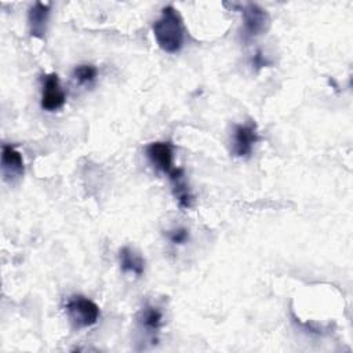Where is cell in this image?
Segmentation results:
<instances>
[{
	"label": "cell",
	"instance_id": "cell-1",
	"mask_svg": "<svg viewBox=\"0 0 353 353\" xmlns=\"http://www.w3.org/2000/svg\"><path fill=\"white\" fill-rule=\"evenodd\" d=\"M152 29L153 36L163 51L168 54H176L183 47V23L178 11L172 6H165L161 10L160 17L154 21Z\"/></svg>",
	"mask_w": 353,
	"mask_h": 353
},
{
	"label": "cell",
	"instance_id": "cell-11",
	"mask_svg": "<svg viewBox=\"0 0 353 353\" xmlns=\"http://www.w3.org/2000/svg\"><path fill=\"white\" fill-rule=\"evenodd\" d=\"M119 263L120 269L124 273L135 274L137 277L142 276L145 272L143 258L131 247H123L119 251Z\"/></svg>",
	"mask_w": 353,
	"mask_h": 353
},
{
	"label": "cell",
	"instance_id": "cell-14",
	"mask_svg": "<svg viewBox=\"0 0 353 353\" xmlns=\"http://www.w3.org/2000/svg\"><path fill=\"white\" fill-rule=\"evenodd\" d=\"M270 62L266 59V57H263V54L261 52V51H256L255 54H254V57L251 58V65L258 70V69H261V68H265V66H268Z\"/></svg>",
	"mask_w": 353,
	"mask_h": 353
},
{
	"label": "cell",
	"instance_id": "cell-7",
	"mask_svg": "<svg viewBox=\"0 0 353 353\" xmlns=\"http://www.w3.org/2000/svg\"><path fill=\"white\" fill-rule=\"evenodd\" d=\"M25 172L23 157L12 145L4 143L1 148V174L4 181L12 183Z\"/></svg>",
	"mask_w": 353,
	"mask_h": 353
},
{
	"label": "cell",
	"instance_id": "cell-12",
	"mask_svg": "<svg viewBox=\"0 0 353 353\" xmlns=\"http://www.w3.org/2000/svg\"><path fill=\"white\" fill-rule=\"evenodd\" d=\"M98 70L91 63H83L73 69V79L81 85H90L95 81Z\"/></svg>",
	"mask_w": 353,
	"mask_h": 353
},
{
	"label": "cell",
	"instance_id": "cell-10",
	"mask_svg": "<svg viewBox=\"0 0 353 353\" xmlns=\"http://www.w3.org/2000/svg\"><path fill=\"white\" fill-rule=\"evenodd\" d=\"M168 176H170L171 186H172V194H174L175 200L178 201V205L185 210L190 208L193 205V194H192L188 183L185 182L183 170L175 167L174 171Z\"/></svg>",
	"mask_w": 353,
	"mask_h": 353
},
{
	"label": "cell",
	"instance_id": "cell-6",
	"mask_svg": "<svg viewBox=\"0 0 353 353\" xmlns=\"http://www.w3.org/2000/svg\"><path fill=\"white\" fill-rule=\"evenodd\" d=\"M146 156L150 164L161 171L163 174L170 175L174 171V146L170 142H152L146 146Z\"/></svg>",
	"mask_w": 353,
	"mask_h": 353
},
{
	"label": "cell",
	"instance_id": "cell-13",
	"mask_svg": "<svg viewBox=\"0 0 353 353\" xmlns=\"http://www.w3.org/2000/svg\"><path fill=\"white\" fill-rule=\"evenodd\" d=\"M167 237L172 244L181 245L189 240V230L186 228H175L172 230H168Z\"/></svg>",
	"mask_w": 353,
	"mask_h": 353
},
{
	"label": "cell",
	"instance_id": "cell-8",
	"mask_svg": "<svg viewBox=\"0 0 353 353\" xmlns=\"http://www.w3.org/2000/svg\"><path fill=\"white\" fill-rule=\"evenodd\" d=\"M50 19V4L36 1L28 11V26L30 36L44 39Z\"/></svg>",
	"mask_w": 353,
	"mask_h": 353
},
{
	"label": "cell",
	"instance_id": "cell-5",
	"mask_svg": "<svg viewBox=\"0 0 353 353\" xmlns=\"http://www.w3.org/2000/svg\"><path fill=\"white\" fill-rule=\"evenodd\" d=\"M66 102V94L61 87L57 73H48L43 79L41 87V109L47 112H55L61 109Z\"/></svg>",
	"mask_w": 353,
	"mask_h": 353
},
{
	"label": "cell",
	"instance_id": "cell-9",
	"mask_svg": "<svg viewBox=\"0 0 353 353\" xmlns=\"http://www.w3.org/2000/svg\"><path fill=\"white\" fill-rule=\"evenodd\" d=\"M138 325L146 335H150L152 341H157L156 335L163 325V312L154 305H145L137 316Z\"/></svg>",
	"mask_w": 353,
	"mask_h": 353
},
{
	"label": "cell",
	"instance_id": "cell-2",
	"mask_svg": "<svg viewBox=\"0 0 353 353\" xmlns=\"http://www.w3.org/2000/svg\"><path fill=\"white\" fill-rule=\"evenodd\" d=\"M69 320L77 328H87L99 320V306L84 295H73L66 301L65 305Z\"/></svg>",
	"mask_w": 353,
	"mask_h": 353
},
{
	"label": "cell",
	"instance_id": "cell-4",
	"mask_svg": "<svg viewBox=\"0 0 353 353\" xmlns=\"http://www.w3.org/2000/svg\"><path fill=\"white\" fill-rule=\"evenodd\" d=\"M258 141V128L252 120L236 124L232 137V153L236 157H248L251 156L252 149Z\"/></svg>",
	"mask_w": 353,
	"mask_h": 353
},
{
	"label": "cell",
	"instance_id": "cell-3",
	"mask_svg": "<svg viewBox=\"0 0 353 353\" xmlns=\"http://www.w3.org/2000/svg\"><path fill=\"white\" fill-rule=\"evenodd\" d=\"M243 14V28H241V39L245 43L255 40L263 32H266L270 18L266 10L255 3H248L241 8Z\"/></svg>",
	"mask_w": 353,
	"mask_h": 353
}]
</instances>
